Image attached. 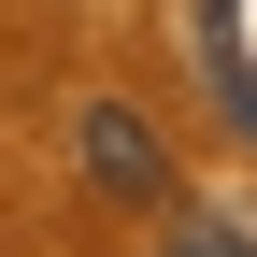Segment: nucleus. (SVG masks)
Listing matches in <instances>:
<instances>
[{"mask_svg": "<svg viewBox=\"0 0 257 257\" xmlns=\"http://www.w3.org/2000/svg\"><path fill=\"white\" fill-rule=\"evenodd\" d=\"M72 157H86L100 200H172V157H157V128L128 114V100H86L72 114Z\"/></svg>", "mask_w": 257, "mask_h": 257, "instance_id": "f257e3e1", "label": "nucleus"}, {"mask_svg": "<svg viewBox=\"0 0 257 257\" xmlns=\"http://www.w3.org/2000/svg\"><path fill=\"white\" fill-rule=\"evenodd\" d=\"M186 43H200V72H214V100H229V128L257 143V72H243V0H186Z\"/></svg>", "mask_w": 257, "mask_h": 257, "instance_id": "f03ea898", "label": "nucleus"}, {"mask_svg": "<svg viewBox=\"0 0 257 257\" xmlns=\"http://www.w3.org/2000/svg\"><path fill=\"white\" fill-rule=\"evenodd\" d=\"M157 257H257V214H229V200H157Z\"/></svg>", "mask_w": 257, "mask_h": 257, "instance_id": "7ed1b4c3", "label": "nucleus"}]
</instances>
